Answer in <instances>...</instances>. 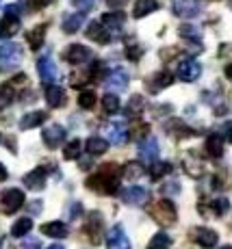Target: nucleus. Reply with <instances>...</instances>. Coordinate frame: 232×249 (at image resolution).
Segmentation results:
<instances>
[{
    "label": "nucleus",
    "mask_w": 232,
    "mask_h": 249,
    "mask_svg": "<svg viewBox=\"0 0 232 249\" xmlns=\"http://www.w3.org/2000/svg\"><path fill=\"white\" fill-rule=\"evenodd\" d=\"M119 195H122L124 202L133 204V206H139V204L148 202V191L143 189V186H128V189H124Z\"/></svg>",
    "instance_id": "412c9836"
},
{
    "label": "nucleus",
    "mask_w": 232,
    "mask_h": 249,
    "mask_svg": "<svg viewBox=\"0 0 232 249\" xmlns=\"http://www.w3.org/2000/svg\"><path fill=\"white\" fill-rule=\"evenodd\" d=\"M80 154H83V143H80V139H72V141L63 147V159L65 160H76Z\"/></svg>",
    "instance_id": "c9c22d12"
},
{
    "label": "nucleus",
    "mask_w": 232,
    "mask_h": 249,
    "mask_svg": "<svg viewBox=\"0 0 232 249\" xmlns=\"http://www.w3.org/2000/svg\"><path fill=\"white\" fill-rule=\"evenodd\" d=\"M39 210H41V202L37 199L35 204H31V213H39Z\"/></svg>",
    "instance_id": "603ef678"
},
{
    "label": "nucleus",
    "mask_w": 232,
    "mask_h": 249,
    "mask_svg": "<svg viewBox=\"0 0 232 249\" xmlns=\"http://www.w3.org/2000/svg\"><path fill=\"white\" fill-rule=\"evenodd\" d=\"M228 7H230V9H232V0H230V2H228Z\"/></svg>",
    "instance_id": "bf43d9fd"
},
{
    "label": "nucleus",
    "mask_w": 232,
    "mask_h": 249,
    "mask_svg": "<svg viewBox=\"0 0 232 249\" xmlns=\"http://www.w3.org/2000/svg\"><path fill=\"white\" fill-rule=\"evenodd\" d=\"M172 83H174V74L163 70V71H156V74L150 76V78L146 80V87H148L150 93H161V91L167 89Z\"/></svg>",
    "instance_id": "ddd939ff"
},
{
    "label": "nucleus",
    "mask_w": 232,
    "mask_h": 249,
    "mask_svg": "<svg viewBox=\"0 0 232 249\" xmlns=\"http://www.w3.org/2000/svg\"><path fill=\"white\" fill-rule=\"evenodd\" d=\"M63 59L67 61V63H72V65H83V63H87V61L91 59V50L87 46H83V44H72V46L65 48Z\"/></svg>",
    "instance_id": "6e6552de"
},
{
    "label": "nucleus",
    "mask_w": 232,
    "mask_h": 249,
    "mask_svg": "<svg viewBox=\"0 0 232 249\" xmlns=\"http://www.w3.org/2000/svg\"><path fill=\"white\" fill-rule=\"evenodd\" d=\"M104 241H106V249H130V238L124 226H119V223L104 234Z\"/></svg>",
    "instance_id": "0eeeda50"
},
{
    "label": "nucleus",
    "mask_w": 232,
    "mask_h": 249,
    "mask_svg": "<svg viewBox=\"0 0 232 249\" xmlns=\"http://www.w3.org/2000/svg\"><path fill=\"white\" fill-rule=\"evenodd\" d=\"M200 74H202V65L197 63L195 59L182 61V63L178 65V70H176V76L180 80H185V83H193V80H197L200 78Z\"/></svg>",
    "instance_id": "9b49d317"
},
{
    "label": "nucleus",
    "mask_w": 232,
    "mask_h": 249,
    "mask_svg": "<svg viewBox=\"0 0 232 249\" xmlns=\"http://www.w3.org/2000/svg\"><path fill=\"white\" fill-rule=\"evenodd\" d=\"M80 214H83V206H80V202H74L70 206V219H78Z\"/></svg>",
    "instance_id": "49530a36"
},
{
    "label": "nucleus",
    "mask_w": 232,
    "mask_h": 249,
    "mask_svg": "<svg viewBox=\"0 0 232 249\" xmlns=\"http://www.w3.org/2000/svg\"><path fill=\"white\" fill-rule=\"evenodd\" d=\"M148 214L163 228L176 226V221H178V210H176V206H174L172 199H158V202L150 204Z\"/></svg>",
    "instance_id": "f03ea898"
},
{
    "label": "nucleus",
    "mask_w": 232,
    "mask_h": 249,
    "mask_svg": "<svg viewBox=\"0 0 232 249\" xmlns=\"http://www.w3.org/2000/svg\"><path fill=\"white\" fill-rule=\"evenodd\" d=\"M200 11H202V7H200V2H197V0H180V2L174 4V16L185 18V20L195 18Z\"/></svg>",
    "instance_id": "a211bd4d"
},
{
    "label": "nucleus",
    "mask_w": 232,
    "mask_h": 249,
    "mask_svg": "<svg viewBox=\"0 0 232 249\" xmlns=\"http://www.w3.org/2000/svg\"><path fill=\"white\" fill-rule=\"evenodd\" d=\"M46 102L50 108H61L65 107L67 98H65V89L59 87V85H46Z\"/></svg>",
    "instance_id": "6ab92c4d"
},
{
    "label": "nucleus",
    "mask_w": 232,
    "mask_h": 249,
    "mask_svg": "<svg viewBox=\"0 0 232 249\" xmlns=\"http://www.w3.org/2000/svg\"><path fill=\"white\" fill-rule=\"evenodd\" d=\"M172 247V236L167 232H156L148 243V249H169Z\"/></svg>",
    "instance_id": "e433bc0d"
},
{
    "label": "nucleus",
    "mask_w": 232,
    "mask_h": 249,
    "mask_svg": "<svg viewBox=\"0 0 232 249\" xmlns=\"http://www.w3.org/2000/svg\"><path fill=\"white\" fill-rule=\"evenodd\" d=\"M2 241H4V238H0V247H2Z\"/></svg>",
    "instance_id": "13d9d810"
},
{
    "label": "nucleus",
    "mask_w": 232,
    "mask_h": 249,
    "mask_svg": "<svg viewBox=\"0 0 232 249\" xmlns=\"http://www.w3.org/2000/svg\"><path fill=\"white\" fill-rule=\"evenodd\" d=\"M219 249H232V245H224V247H219Z\"/></svg>",
    "instance_id": "4d7b16f0"
},
{
    "label": "nucleus",
    "mask_w": 232,
    "mask_h": 249,
    "mask_svg": "<svg viewBox=\"0 0 232 249\" xmlns=\"http://www.w3.org/2000/svg\"><path fill=\"white\" fill-rule=\"evenodd\" d=\"M230 210V199L228 197H217L211 202H200V213L202 214H213V217H224Z\"/></svg>",
    "instance_id": "f8f14e48"
},
{
    "label": "nucleus",
    "mask_w": 232,
    "mask_h": 249,
    "mask_svg": "<svg viewBox=\"0 0 232 249\" xmlns=\"http://www.w3.org/2000/svg\"><path fill=\"white\" fill-rule=\"evenodd\" d=\"M22 247L24 249H39L41 247V241H39V238H24Z\"/></svg>",
    "instance_id": "a18cd8bd"
},
{
    "label": "nucleus",
    "mask_w": 232,
    "mask_h": 249,
    "mask_svg": "<svg viewBox=\"0 0 232 249\" xmlns=\"http://www.w3.org/2000/svg\"><path fill=\"white\" fill-rule=\"evenodd\" d=\"M22 61V48L13 41L0 46V70H11Z\"/></svg>",
    "instance_id": "39448f33"
},
{
    "label": "nucleus",
    "mask_w": 232,
    "mask_h": 249,
    "mask_svg": "<svg viewBox=\"0 0 232 249\" xmlns=\"http://www.w3.org/2000/svg\"><path fill=\"white\" fill-rule=\"evenodd\" d=\"M31 230H33V219L31 217H22L11 226V236H18V238L26 236Z\"/></svg>",
    "instance_id": "f704fd0d"
},
{
    "label": "nucleus",
    "mask_w": 232,
    "mask_h": 249,
    "mask_svg": "<svg viewBox=\"0 0 232 249\" xmlns=\"http://www.w3.org/2000/svg\"><path fill=\"white\" fill-rule=\"evenodd\" d=\"M9 178V171H7V167L2 165V162H0V182H4Z\"/></svg>",
    "instance_id": "3c124183"
},
{
    "label": "nucleus",
    "mask_w": 232,
    "mask_h": 249,
    "mask_svg": "<svg viewBox=\"0 0 232 249\" xmlns=\"http://www.w3.org/2000/svg\"><path fill=\"white\" fill-rule=\"evenodd\" d=\"M37 71H39V78L43 80V85H52L57 78H59V70H57L55 61L50 56H41L37 61Z\"/></svg>",
    "instance_id": "4468645a"
},
{
    "label": "nucleus",
    "mask_w": 232,
    "mask_h": 249,
    "mask_svg": "<svg viewBox=\"0 0 232 249\" xmlns=\"http://www.w3.org/2000/svg\"><path fill=\"white\" fill-rule=\"evenodd\" d=\"M100 22H102V26L109 33H119L124 28V24H126V13L124 11H109L100 18Z\"/></svg>",
    "instance_id": "dca6fc26"
},
{
    "label": "nucleus",
    "mask_w": 232,
    "mask_h": 249,
    "mask_svg": "<svg viewBox=\"0 0 232 249\" xmlns=\"http://www.w3.org/2000/svg\"><path fill=\"white\" fill-rule=\"evenodd\" d=\"M78 165L80 169H91V159H80L78 156Z\"/></svg>",
    "instance_id": "8fccbe9b"
},
{
    "label": "nucleus",
    "mask_w": 232,
    "mask_h": 249,
    "mask_svg": "<svg viewBox=\"0 0 232 249\" xmlns=\"http://www.w3.org/2000/svg\"><path fill=\"white\" fill-rule=\"evenodd\" d=\"M26 197H24V191L20 189H7L0 195V208H2L4 214H13L24 206Z\"/></svg>",
    "instance_id": "20e7f679"
},
{
    "label": "nucleus",
    "mask_w": 232,
    "mask_h": 249,
    "mask_svg": "<svg viewBox=\"0 0 232 249\" xmlns=\"http://www.w3.org/2000/svg\"><path fill=\"white\" fill-rule=\"evenodd\" d=\"M65 128L63 126H59V124H52V126H48V128H43V132H41V139H43V143H46V147H50V150H57V147L61 145V143L65 141Z\"/></svg>",
    "instance_id": "1a4fd4ad"
},
{
    "label": "nucleus",
    "mask_w": 232,
    "mask_h": 249,
    "mask_svg": "<svg viewBox=\"0 0 232 249\" xmlns=\"http://www.w3.org/2000/svg\"><path fill=\"white\" fill-rule=\"evenodd\" d=\"M158 9H161V4H158L156 0H137V4H135V9H133V18L141 20V18L158 11Z\"/></svg>",
    "instance_id": "bb28decb"
},
{
    "label": "nucleus",
    "mask_w": 232,
    "mask_h": 249,
    "mask_svg": "<svg viewBox=\"0 0 232 249\" xmlns=\"http://www.w3.org/2000/svg\"><path fill=\"white\" fill-rule=\"evenodd\" d=\"M41 234L43 236H50V238H65L67 234H70V228H67L63 221H50V223H43L41 226Z\"/></svg>",
    "instance_id": "393cba45"
},
{
    "label": "nucleus",
    "mask_w": 232,
    "mask_h": 249,
    "mask_svg": "<svg viewBox=\"0 0 232 249\" xmlns=\"http://www.w3.org/2000/svg\"><path fill=\"white\" fill-rule=\"evenodd\" d=\"M48 249H65V247H63V245H59V243H55V245H50Z\"/></svg>",
    "instance_id": "6e6d98bb"
},
{
    "label": "nucleus",
    "mask_w": 232,
    "mask_h": 249,
    "mask_svg": "<svg viewBox=\"0 0 232 249\" xmlns=\"http://www.w3.org/2000/svg\"><path fill=\"white\" fill-rule=\"evenodd\" d=\"M4 13L20 18V13H22V2H16V4H9V7H4Z\"/></svg>",
    "instance_id": "de8ad7c7"
},
{
    "label": "nucleus",
    "mask_w": 232,
    "mask_h": 249,
    "mask_svg": "<svg viewBox=\"0 0 232 249\" xmlns=\"http://www.w3.org/2000/svg\"><path fill=\"white\" fill-rule=\"evenodd\" d=\"M46 117H48L46 111H31V113H26L20 119V130H31V128L41 126V124L46 122Z\"/></svg>",
    "instance_id": "b1692460"
},
{
    "label": "nucleus",
    "mask_w": 232,
    "mask_h": 249,
    "mask_svg": "<svg viewBox=\"0 0 232 249\" xmlns=\"http://www.w3.org/2000/svg\"><path fill=\"white\" fill-rule=\"evenodd\" d=\"M0 141H2V135H0Z\"/></svg>",
    "instance_id": "052dcab7"
},
{
    "label": "nucleus",
    "mask_w": 232,
    "mask_h": 249,
    "mask_svg": "<svg viewBox=\"0 0 232 249\" xmlns=\"http://www.w3.org/2000/svg\"><path fill=\"white\" fill-rule=\"evenodd\" d=\"M143 165L139 160H130V162H126V165L122 167V176L126 180H139L143 176Z\"/></svg>",
    "instance_id": "473e14b6"
},
{
    "label": "nucleus",
    "mask_w": 232,
    "mask_h": 249,
    "mask_svg": "<svg viewBox=\"0 0 232 249\" xmlns=\"http://www.w3.org/2000/svg\"><path fill=\"white\" fill-rule=\"evenodd\" d=\"M83 24H85V13L78 11V13H70V16H65L61 28H63V33H67V35H74L76 31H80Z\"/></svg>",
    "instance_id": "a878e982"
},
{
    "label": "nucleus",
    "mask_w": 232,
    "mask_h": 249,
    "mask_svg": "<svg viewBox=\"0 0 232 249\" xmlns=\"http://www.w3.org/2000/svg\"><path fill=\"white\" fill-rule=\"evenodd\" d=\"M178 35L182 37V39H189V41H200L202 37V31L197 26H193V24H182L180 28H178Z\"/></svg>",
    "instance_id": "4c0bfd02"
},
{
    "label": "nucleus",
    "mask_w": 232,
    "mask_h": 249,
    "mask_svg": "<svg viewBox=\"0 0 232 249\" xmlns=\"http://www.w3.org/2000/svg\"><path fill=\"white\" fill-rule=\"evenodd\" d=\"M46 31H48L46 24H39V26L31 28V31L26 33V41H28V46H31L33 50H39V48L43 46V39H46Z\"/></svg>",
    "instance_id": "cd10ccee"
},
{
    "label": "nucleus",
    "mask_w": 232,
    "mask_h": 249,
    "mask_svg": "<svg viewBox=\"0 0 232 249\" xmlns=\"http://www.w3.org/2000/svg\"><path fill=\"white\" fill-rule=\"evenodd\" d=\"M224 74H226V76H228V80H232V63H228V65H226Z\"/></svg>",
    "instance_id": "864d4df0"
},
{
    "label": "nucleus",
    "mask_w": 232,
    "mask_h": 249,
    "mask_svg": "<svg viewBox=\"0 0 232 249\" xmlns=\"http://www.w3.org/2000/svg\"><path fill=\"white\" fill-rule=\"evenodd\" d=\"M96 102H98V98H96L94 91H80V95H78V107L80 108L89 111V108L96 107Z\"/></svg>",
    "instance_id": "ea45409f"
},
{
    "label": "nucleus",
    "mask_w": 232,
    "mask_h": 249,
    "mask_svg": "<svg viewBox=\"0 0 232 249\" xmlns=\"http://www.w3.org/2000/svg\"><path fill=\"white\" fill-rule=\"evenodd\" d=\"M119 180H122V169L115 162H106V165H100L98 174L87 178L85 186L89 191H96V193L113 195L119 191Z\"/></svg>",
    "instance_id": "f257e3e1"
},
{
    "label": "nucleus",
    "mask_w": 232,
    "mask_h": 249,
    "mask_svg": "<svg viewBox=\"0 0 232 249\" xmlns=\"http://www.w3.org/2000/svg\"><path fill=\"white\" fill-rule=\"evenodd\" d=\"M24 186L28 191H43L46 189V169L43 167H37V169L28 171L24 176Z\"/></svg>",
    "instance_id": "aec40b11"
},
{
    "label": "nucleus",
    "mask_w": 232,
    "mask_h": 249,
    "mask_svg": "<svg viewBox=\"0 0 232 249\" xmlns=\"http://www.w3.org/2000/svg\"><path fill=\"white\" fill-rule=\"evenodd\" d=\"M85 147H87V152H89L91 156H100V154H104L106 150H109V141L102 137H89L85 141Z\"/></svg>",
    "instance_id": "c756f323"
},
{
    "label": "nucleus",
    "mask_w": 232,
    "mask_h": 249,
    "mask_svg": "<svg viewBox=\"0 0 232 249\" xmlns=\"http://www.w3.org/2000/svg\"><path fill=\"white\" fill-rule=\"evenodd\" d=\"M204 150L211 159H221L224 156V139H221V135H211L206 139Z\"/></svg>",
    "instance_id": "c85d7f7f"
},
{
    "label": "nucleus",
    "mask_w": 232,
    "mask_h": 249,
    "mask_svg": "<svg viewBox=\"0 0 232 249\" xmlns=\"http://www.w3.org/2000/svg\"><path fill=\"white\" fill-rule=\"evenodd\" d=\"M124 0H109V4H113V7H117V4H122Z\"/></svg>",
    "instance_id": "5fc2aeb1"
},
{
    "label": "nucleus",
    "mask_w": 232,
    "mask_h": 249,
    "mask_svg": "<svg viewBox=\"0 0 232 249\" xmlns=\"http://www.w3.org/2000/svg\"><path fill=\"white\" fill-rule=\"evenodd\" d=\"M104 85L109 91H113V93H117V91H124L128 87V71L124 70H113L109 76L104 78Z\"/></svg>",
    "instance_id": "2eb2a0df"
},
{
    "label": "nucleus",
    "mask_w": 232,
    "mask_h": 249,
    "mask_svg": "<svg viewBox=\"0 0 232 249\" xmlns=\"http://www.w3.org/2000/svg\"><path fill=\"white\" fill-rule=\"evenodd\" d=\"M174 171V165L172 162H165V160H154L152 162V167H150V178L152 180H161V178H165V176H169Z\"/></svg>",
    "instance_id": "2f4dec72"
},
{
    "label": "nucleus",
    "mask_w": 232,
    "mask_h": 249,
    "mask_svg": "<svg viewBox=\"0 0 232 249\" xmlns=\"http://www.w3.org/2000/svg\"><path fill=\"white\" fill-rule=\"evenodd\" d=\"M28 2V9L31 11H41V9H46L48 4L52 2V0H26Z\"/></svg>",
    "instance_id": "c03bdc74"
},
{
    "label": "nucleus",
    "mask_w": 232,
    "mask_h": 249,
    "mask_svg": "<svg viewBox=\"0 0 232 249\" xmlns=\"http://www.w3.org/2000/svg\"><path fill=\"white\" fill-rule=\"evenodd\" d=\"M141 54H143V48L139 44H128L126 46V56L130 61H139L141 59Z\"/></svg>",
    "instance_id": "a19ab883"
},
{
    "label": "nucleus",
    "mask_w": 232,
    "mask_h": 249,
    "mask_svg": "<svg viewBox=\"0 0 232 249\" xmlns=\"http://www.w3.org/2000/svg\"><path fill=\"white\" fill-rule=\"evenodd\" d=\"M219 132H221V139H224V141H228L230 145H232V122H230V119H228V122L221 124Z\"/></svg>",
    "instance_id": "37998d69"
},
{
    "label": "nucleus",
    "mask_w": 232,
    "mask_h": 249,
    "mask_svg": "<svg viewBox=\"0 0 232 249\" xmlns=\"http://www.w3.org/2000/svg\"><path fill=\"white\" fill-rule=\"evenodd\" d=\"M172 186H163V193H180V184L178 182H169Z\"/></svg>",
    "instance_id": "09e8293b"
},
{
    "label": "nucleus",
    "mask_w": 232,
    "mask_h": 249,
    "mask_svg": "<svg viewBox=\"0 0 232 249\" xmlns=\"http://www.w3.org/2000/svg\"><path fill=\"white\" fill-rule=\"evenodd\" d=\"M96 2H98V0H72V4H74L78 11H83V13H87L89 9H94Z\"/></svg>",
    "instance_id": "79ce46f5"
},
{
    "label": "nucleus",
    "mask_w": 232,
    "mask_h": 249,
    "mask_svg": "<svg viewBox=\"0 0 232 249\" xmlns=\"http://www.w3.org/2000/svg\"><path fill=\"white\" fill-rule=\"evenodd\" d=\"M87 37L94 41H98V44H109L111 41V33L106 31L102 26V22H89V26H87Z\"/></svg>",
    "instance_id": "4be33fe9"
},
{
    "label": "nucleus",
    "mask_w": 232,
    "mask_h": 249,
    "mask_svg": "<svg viewBox=\"0 0 232 249\" xmlns=\"http://www.w3.org/2000/svg\"><path fill=\"white\" fill-rule=\"evenodd\" d=\"M85 234L87 238H89L91 245H100L102 243V236H104V221H102V214L98 213V210H94V213H89V217H87L85 221Z\"/></svg>",
    "instance_id": "7ed1b4c3"
},
{
    "label": "nucleus",
    "mask_w": 232,
    "mask_h": 249,
    "mask_svg": "<svg viewBox=\"0 0 232 249\" xmlns=\"http://www.w3.org/2000/svg\"><path fill=\"white\" fill-rule=\"evenodd\" d=\"M13 100H16V85H13V83H4L2 87H0V104H2V107H7V104H11Z\"/></svg>",
    "instance_id": "58836bf2"
},
{
    "label": "nucleus",
    "mask_w": 232,
    "mask_h": 249,
    "mask_svg": "<svg viewBox=\"0 0 232 249\" xmlns=\"http://www.w3.org/2000/svg\"><path fill=\"white\" fill-rule=\"evenodd\" d=\"M18 31H20V18L4 13V18L0 20V37L9 39V37H13Z\"/></svg>",
    "instance_id": "5701e85b"
},
{
    "label": "nucleus",
    "mask_w": 232,
    "mask_h": 249,
    "mask_svg": "<svg viewBox=\"0 0 232 249\" xmlns=\"http://www.w3.org/2000/svg\"><path fill=\"white\" fill-rule=\"evenodd\" d=\"M143 108H146V100H143L141 95H133V98L128 100L124 113H126L128 119H135V117H139V115L143 113Z\"/></svg>",
    "instance_id": "7c9ffc66"
},
{
    "label": "nucleus",
    "mask_w": 232,
    "mask_h": 249,
    "mask_svg": "<svg viewBox=\"0 0 232 249\" xmlns=\"http://www.w3.org/2000/svg\"><path fill=\"white\" fill-rule=\"evenodd\" d=\"M130 139L128 135V126L124 122H111L106 126V141L113 143V145H124Z\"/></svg>",
    "instance_id": "9d476101"
},
{
    "label": "nucleus",
    "mask_w": 232,
    "mask_h": 249,
    "mask_svg": "<svg viewBox=\"0 0 232 249\" xmlns=\"http://www.w3.org/2000/svg\"><path fill=\"white\" fill-rule=\"evenodd\" d=\"M189 238L193 243H197L202 249H213L217 245V241H219V236H217L215 230L211 228H204V226H197V228H191L189 230Z\"/></svg>",
    "instance_id": "423d86ee"
},
{
    "label": "nucleus",
    "mask_w": 232,
    "mask_h": 249,
    "mask_svg": "<svg viewBox=\"0 0 232 249\" xmlns=\"http://www.w3.org/2000/svg\"><path fill=\"white\" fill-rule=\"evenodd\" d=\"M158 152H161V147H158V141L154 137H148L139 143V159L141 160L154 162L158 159Z\"/></svg>",
    "instance_id": "f3484780"
},
{
    "label": "nucleus",
    "mask_w": 232,
    "mask_h": 249,
    "mask_svg": "<svg viewBox=\"0 0 232 249\" xmlns=\"http://www.w3.org/2000/svg\"><path fill=\"white\" fill-rule=\"evenodd\" d=\"M102 108H104V113H106V115H115V113H117L119 108H122L117 93H113V91L104 93V98H102Z\"/></svg>",
    "instance_id": "72a5a7b5"
}]
</instances>
